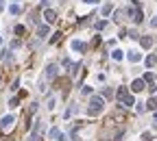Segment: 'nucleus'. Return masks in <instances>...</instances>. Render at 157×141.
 <instances>
[{"instance_id":"nucleus-1","label":"nucleus","mask_w":157,"mask_h":141,"mask_svg":"<svg viewBox=\"0 0 157 141\" xmlns=\"http://www.w3.org/2000/svg\"><path fill=\"white\" fill-rule=\"evenodd\" d=\"M103 109H105V100L96 95V98H92V100H89L87 115H92V117H94V115H98V113H103Z\"/></svg>"},{"instance_id":"nucleus-2","label":"nucleus","mask_w":157,"mask_h":141,"mask_svg":"<svg viewBox=\"0 0 157 141\" xmlns=\"http://www.w3.org/2000/svg\"><path fill=\"white\" fill-rule=\"evenodd\" d=\"M13 124H15V117L13 115H4L2 122H0V128H2V130H9V128H13Z\"/></svg>"},{"instance_id":"nucleus-3","label":"nucleus","mask_w":157,"mask_h":141,"mask_svg":"<svg viewBox=\"0 0 157 141\" xmlns=\"http://www.w3.org/2000/svg\"><path fill=\"white\" fill-rule=\"evenodd\" d=\"M70 48L74 50V52H85V50H87V43H85V41H78V39H72Z\"/></svg>"},{"instance_id":"nucleus-4","label":"nucleus","mask_w":157,"mask_h":141,"mask_svg":"<svg viewBox=\"0 0 157 141\" xmlns=\"http://www.w3.org/2000/svg\"><path fill=\"white\" fill-rule=\"evenodd\" d=\"M144 83H146V80H144V78H135V80L131 83V91H133V93L142 91V89H144Z\"/></svg>"},{"instance_id":"nucleus-5","label":"nucleus","mask_w":157,"mask_h":141,"mask_svg":"<svg viewBox=\"0 0 157 141\" xmlns=\"http://www.w3.org/2000/svg\"><path fill=\"white\" fill-rule=\"evenodd\" d=\"M44 76H46L48 80H53V78L57 76V65H55V63H50V65H46V74H44Z\"/></svg>"},{"instance_id":"nucleus-6","label":"nucleus","mask_w":157,"mask_h":141,"mask_svg":"<svg viewBox=\"0 0 157 141\" xmlns=\"http://www.w3.org/2000/svg\"><path fill=\"white\" fill-rule=\"evenodd\" d=\"M39 130H42V122H37V124H35L33 132L29 135V141H39Z\"/></svg>"},{"instance_id":"nucleus-7","label":"nucleus","mask_w":157,"mask_h":141,"mask_svg":"<svg viewBox=\"0 0 157 141\" xmlns=\"http://www.w3.org/2000/svg\"><path fill=\"white\" fill-rule=\"evenodd\" d=\"M129 15H131V20L135 22V24H140V22L144 20V18H142V11H140V9H131V11H129Z\"/></svg>"},{"instance_id":"nucleus-8","label":"nucleus","mask_w":157,"mask_h":141,"mask_svg":"<svg viewBox=\"0 0 157 141\" xmlns=\"http://www.w3.org/2000/svg\"><path fill=\"white\" fill-rule=\"evenodd\" d=\"M37 35L42 37V39H46V37L50 35V26H48V24H42V26L37 28Z\"/></svg>"},{"instance_id":"nucleus-9","label":"nucleus","mask_w":157,"mask_h":141,"mask_svg":"<svg viewBox=\"0 0 157 141\" xmlns=\"http://www.w3.org/2000/svg\"><path fill=\"white\" fill-rule=\"evenodd\" d=\"M127 59L131 61V63H138V61H142V54H140V52H135V50H131V52L127 54Z\"/></svg>"},{"instance_id":"nucleus-10","label":"nucleus","mask_w":157,"mask_h":141,"mask_svg":"<svg viewBox=\"0 0 157 141\" xmlns=\"http://www.w3.org/2000/svg\"><path fill=\"white\" fill-rule=\"evenodd\" d=\"M55 18H57V15H55V11H44V20H46V24H53L55 22Z\"/></svg>"},{"instance_id":"nucleus-11","label":"nucleus","mask_w":157,"mask_h":141,"mask_svg":"<svg viewBox=\"0 0 157 141\" xmlns=\"http://www.w3.org/2000/svg\"><path fill=\"white\" fill-rule=\"evenodd\" d=\"M140 43H142V48H151L153 46V39H151L148 35H144V37H140Z\"/></svg>"},{"instance_id":"nucleus-12","label":"nucleus","mask_w":157,"mask_h":141,"mask_svg":"<svg viewBox=\"0 0 157 141\" xmlns=\"http://www.w3.org/2000/svg\"><path fill=\"white\" fill-rule=\"evenodd\" d=\"M111 59H114V61H122V59H125V54H122V50H120V48H116L114 52H111Z\"/></svg>"},{"instance_id":"nucleus-13","label":"nucleus","mask_w":157,"mask_h":141,"mask_svg":"<svg viewBox=\"0 0 157 141\" xmlns=\"http://www.w3.org/2000/svg\"><path fill=\"white\" fill-rule=\"evenodd\" d=\"M144 63H146V67H153V65L157 63V56H155V54H148L146 59H144Z\"/></svg>"},{"instance_id":"nucleus-14","label":"nucleus","mask_w":157,"mask_h":141,"mask_svg":"<svg viewBox=\"0 0 157 141\" xmlns=\"http://www.w3.org/2000/svg\"><path fill=\"white\" fill-rule=\"evenodd\" d=\"M120 102H122V104H125V106H133V104H135V100H133V98H131V95H125V98H122V100H120Z\"/></svg>"},{"instance_id":"nucleus-15","label":"nucleus","mask_w":157,"mask_h":141,"mask_svg":"<svg viewBox=\"0 0 157 141\" xmlns=\"http://www.w3.org/2000/svg\"><path fill=\"white\" fill-rule=\"evenodd\" d=\"M125 95H129L127 87H120V89H118V93H116V98H118V100H122V98H125Z\"/></svg>"},{"instance_id":"nucleus-16","label":"nucleus","mask_w":157,"mask_h":141,"mask_svg":"<svg viewBox=\"0 0 157 141\" xmlns=\"http://www.w3.org/2000/svg\"><path fill=\"white\" fill-rule=\"evenodd\" d=\"M59 135H61V132H59V128H50L48 137H50V139H59Z\"/></svg>"},{"instance_id":"nucleus-17","label":"nucleus","mask_w":157,"mask_h":141,"mask_svg":"<svg viewBox=\"0 0 157 141\" xmlns=\"http://www.w3.org/2000/svg\"><path fill=\"white\" fill-rule=\"evenodd\" d=\"M9 13H11V15H18V13H20V4H11V7H9Z\"/></svg>"},{"instance_id":"nucleus-18","label":"nucleus","mask_w":157,"mask_h":141,"mask_svg":"<svg viewBox=\"0 0 157 141\" xmlns=\"http://www.w3.org/2000/svg\"><path fill=\"white\" fill-rule=\"evenodd\" d=\"M111 9H114L111 4H105V7H103V15H105V18H107V15L111 13Z\"/></svg>"},{"instance_id":"nucleus-19","label":"nucleus","mask_w":157,"mask_h":141,"mask_svg":"<svg viewBox=\"0 0 157 141\" xmlns=\"http://www.w3.org/2000/svg\"><path fill=\"white\" fill-rule=\"evenodd\" d=\"M144 80H146V83H153V80H155V74H151V72H148V74H144Z\"/></svg>"},{"instance_id":"nucleus-20","label":"nucleus","mask_w":157,"mask_h":141,"mask_svg":"<svg viewBox=\"0 0 157 141\" xmlns=\"http://www.w3.org/2000/svg\"><path fill=\"white\" fill-rule=\"evenodd\" d=\"M146 104H148V109H153V111L157 109V100H155V98H153V100H148Z\"/></svg>"},{"instance_id":"nucleus-21","label":"nucleus","mask_w":157,"mask_h":141,"mask_svg":"<svg viewBox=\"0 0 157 141\" xmlns=\"http://www.w3.org/2000/svg\"><path fill=\"white\" fill-rule=\"evenodd\" d=\"M55 104H57V100L50 98V100H48V111H53V109H55Z\"/></svg>"},{"instance_id":"nucleus-22","label":"nucleus","mask_w":157,"mask_h":141,"mask_svg":"<svg viewBox=\"0 0 157 141\" xmlns=\"http://www.w3.org/2000/svg\"><path fill=\"white\" fill-rule=\"evenodd\" d=\"M9 106H11V109H15V106H18V98H11L9 100Z\"/></svg>"},{"instance_id":"nucleus-23","label":"nucleus","mask_w":157,"mask_h":141,"mask_svg":"<svg viewBox=\"0 0 157 141\" xmlns=\"http://www.w3.org/2000/svg\"><path fill=\"white\" fill-rule=\"evenodd\" d=\"M81 93H85V95H89V93H92V87H87V85H85V87L81 89Z\"/></svg>"},{"instance_id":"nucleus-24","label":"nucleus","mask_w":157,"mask_h":141,"mask_svg":"<svg viewBox=\"0 0 157 141\" xmlns=\"http://www.w3.org/2000/svg\"><path fill=\"white\" fill-rule=\"evenodd\" d=\"M15 35H24V26H15Z\"/></svg>"},{"instance_id":"nucleus-25","label":"nucleus","mask_w":157,"mask_h":141,"mask_svg":"<svg viewBox=\"0 0 157 141\" xmlns=\"http://www.w3.org/2000/svg\"><path fill=\"white\" fill-rule=\"evenodd\" d=\"M105 26H107V22H98V24H96V28H98V31H103Z\"/></svg>"},{"instance_id":"nucleus-26","label":"nucleus","mask_w":157,"mask_h":141,"mask_svg":"<svg viewBox=\"0 0 157 141\" xmlns=\"http://www.w3.org/2000/svg\"><path fill=\"white\" fill-rule=\"evenodd\" d=\"M142 139H144V141H153V137H151L148 132H144V135H142Z\"/></svg>"},{"instance_id":"nucleus-27","label":"nucleus","mask_w":157,"mask_h":141,"mask_svg":"<svg viewBox=\"0 0 157 141\" xmlns=\"http://www.w3.org/2000/svg\"><path fill=\"white\" fill-rule=\"evenodd\" d=\"M57 141H68V137H66V135H59V139Z\"/></svg>"},{"instance_id":"nucleus-28","label":"nucleus","mask_w":157,"mask_h":141,"mask_svg":"<svg viewBox=\"0 0 157 141\" xmlns=\"http://www.w3.org/2000/svg\"><path fill=\"white\" fill-rule=\"evenodd\" d=\"M151 26H153V28L157 26V18H153V20H151Z\"/></svg>"},{"instance_id":"nucleus-29","label":"nucleus","mask_w":157,"mask_h":141,"mask_svg":"<svg viewBox=\"0 0 157 141\" xmlns=\"http://www.w3.org/2000/svg\"><path fill=\"white\" fill-rule=\"evenodd\" d=\"M4 9V0H0V11H2Z\"/></svg>"},{"instance_id":"nucleus-30","label":"nucleus","mask_w":157,"mask_h":141,"mask_svg":"<svg viewBox=\"0 0 157 141\" xmlns=\"http://www.w3.org/2000/svg\"><path fill=\"white\" fill-rule=\"evenodd\" d=\"M83 2H87V4H92V2H96V0H83Z\"/></svg>"},{"instance_id":"nucleus-31","label":"nucleus","mask_w":157,"mask_h":141,"mask_svg":"<svg viewBox=\"0 0 157 141\" xmlns=\"http://www.w3.org/2000/svg\"><path fill=\"white\" fill-rule=\"evenodd\" d=\"M153 120H155V122H157V113H155V117H153Z\"/></svg>"},{"instance_id":"nucleus-32","label":"nucleus","mask_w":157,"mask_h":141,"mask_svg":"<svg viewBox=\"0 0 157 141\" xmlns=\"http://www.w3.org/2000/svg\"><path fill=\"white\" fill-rule=\"evenodd\" d=\"M0 46H2V37H0Z\"/></svg>"},{"instance_id":"nucleus-33","label":"nucleus","mask_w":157,"mask_h":141,"mask_svg":"<svg viewBox=\"0 0 157 141\" xmlns=\"http://www.w3.org/2000/svg\"><path fill=\"white\" fill-rule=\"evenodd\" d=\"M133 2H135V4H138V2H140V0H133Z\"/></svg>"}]
</instances>
